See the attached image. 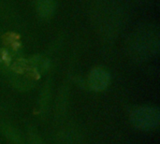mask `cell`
Returning <instances> with one entry per match:
<instances>
[{"label":"cell","mask_w":160,"mask_h":144,"mask_svg":"<svg viewBox=\"0 0 160 144\" xmlns=\"http://www.w3.org/2000/svg\"><path fill=\"white\" fill-rule=\"evenodd\" d=\"M159 110L153 106L139 107L130 113V121L133 126L143 131L156 129L159 125Z\"/></svg>","instance_id":"1"},{"label":"cell","mask_w":160,"mask_h":144,"mask_svg":"<svg viewBox=\"0 0 160 144\" xmlns=\"http://www.w3.org/2000/svg\"><path fill=\"white\" fill-rule=\"evenodd\" d=\"M110 74L103 68H95L92 70L89 76V85L96 91H102L106 89L110 84Z\"/></svg>","instance_id":"2"},{"label":"cell","mask_w":160,"mask_h":144,"mask_svg":"<svg viewBox=\"0 0 160 144\" xmlns=\"http://www.w3.org/2000/svg\"><path fill=\"white\" fill-rule=\"evenodd\" d=\"M1 133L12 144H25V142L20 131L9 124H2L0 127Z\"/></svg>","instance_id":"3"},{"label":"cell","mask_w":160,"mask_h":144,"mask_svg":"<svg viewBox=\"0 0 160 144\" xmlns=\"http://www.w3.org/2000/svg\"><path fill=\"white\" fill-rule=\"evenodd\" d=\"M55 4L53 0H38V11L42 17H50L54 10Z\"/></svg>","instance_id":"4"},{"label":"cell","mask_w":160,"mask_h":144,"mask_svg":"<svg viewBox=\"0 0 160 144\" xmlns=\"http://www.w3.org/2000/svg\"><path fill=\"white\" fill-rule=\"evenodd\" d=\"M49 99H50V90L48 88H46L41 97H40V100H39V112L40 113H44L46 111H47V107H48V104H49Z\"/></svg>","instance_id":"5"},{"label":"cell","mask_w":160,"mask_h":144,"mask_svg":"<svg viewBox=\"0 0 160 144\" xmlns=\"http://www.w3.org/2000/svg\"><path fill=\"white\" fill-rule=\"evenodd\" d=\"M25 144H43V142L39 135L33 128H31L30 130H28L27 140Z\"/></svg>","instance_id":"6"}]
</instances>
